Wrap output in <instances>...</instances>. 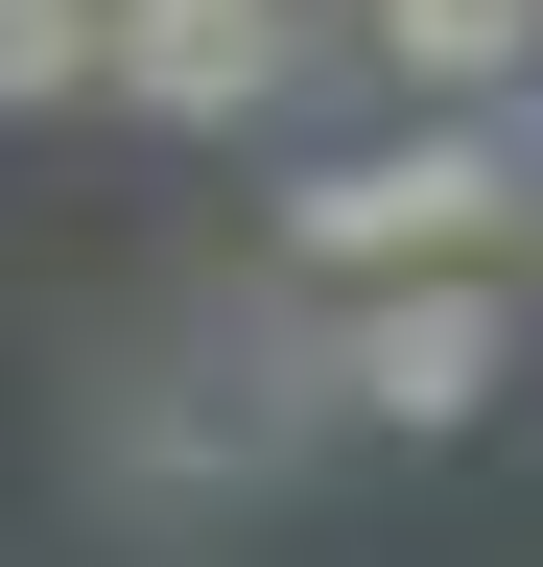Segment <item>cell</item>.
<instances>
[{"instance_id": "cell-6", "label": "cell", "mask_w": 543, "mask_h": 567, "mask_svg": "<svg viewBox=\"0 0 543 567\" xmlns=\"http://www.w3.org/2000/svg\"><path fill=\"white\" fill-rule=\"evenodd\" d=\"M95 95V0H0V118H72Z\"/></svg>"}, {"instance_id": "cell-5", "label": "cell", "mask_w": 543, "mask_h": 567, "mask_svg": "<svg viewBox=\"0 0 543 567\" xmlns=\"http://www.w3.org/2000/svg\"><path fill=\"white\" fill-rule=\"evenodd\" d=\"M355 24H378V71L426 118H497L520 71H543V0H355Z\"/></svg>"}, {"instance_id": "cell-3", "label": "cell", "mask_w": 543, "mask_h": 567, "mask_svg": "<svg viewBox=\"0 0 543 567\" xmlns=\"http://www.w3.org/2000/svg\"><path fill=\"white\" fill-rule=\"evenodd\" d=\"M520 308H543L520 260H401V284H331L307 379H331V425H355V450H472V425H497V379H520Z\"/></svg>"}, {"instance_id": "cell-2", "label": "cell", "mask_w": 543, "mask_h": 567, "mask_svg": "<svg viewBox=\"0 0 543 567\" xmlns=\"http://www.w3.org/2000/svg\"><path fill=\"white\" fill-rule=\"evenodd\" d=\"M284 284H401V260H520L543 284V166H520V118H401L355 142V166H284Z\"/></svg>"}, {"instance_id": "cell-1", "label": "cell", "mask_w": 543, "mask_h": 567, "mask_svg": "<svg viewBox=\"0 0 543 567\" xmlns=\"http://www.w3.org/2000/svg\"><path fill=\"white\" fill-rule=\"evenodd\" d=\"M331 450V379H307V331L284 308H213V331H166L143 379L95 402V520H143V544H213V520H260Z\"/></svg>"}, {"instance_id": "cell-4", "label": "cell", "mask_w": 543, "mask_h": 567, "mask_svg": "<svg viewBox=\"0 0 543 567\" xmlns=\"http://www.w3.org/2000/svg\"><path fill=\"white\" fill-rule=\"evenodd\" d=\"M284 71H307V0H95V95L166 118V142L284 118Z\"/></svg>"}]
</instances>
